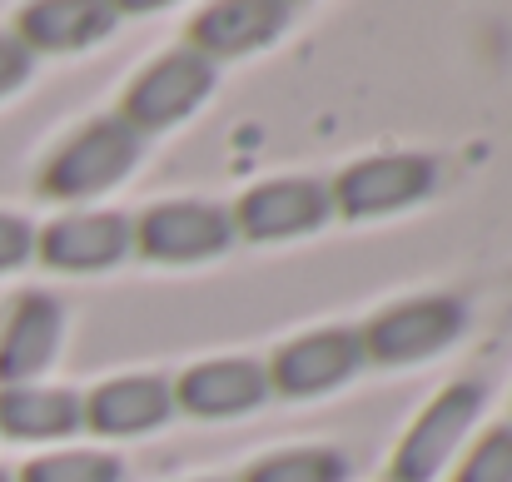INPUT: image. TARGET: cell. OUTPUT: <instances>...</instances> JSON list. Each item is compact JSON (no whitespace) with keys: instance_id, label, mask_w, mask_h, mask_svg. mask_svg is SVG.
Listing matches in <instances>:
<instances>
[{"instance_id":"1","label":"cell","mask_w":512,"mask_h":482,"mask_svg":"<svg viewBox=\"0 0 512 482\" xmlns=\"http://www.w3.org/2000/svg\"><path fill=\"white\" fill-rule=\"evenodd\" d=\"M135 160H140V135L125 120H95L45 164V194H55V199L100 194V189L120 184L135 169Z\"/></svg>"},{"instance_id":"2","label":"cell","mask_w":512,"mask_h":482,"mask_svg":"<svg viewBox=\"0 0 512 482\" xmlns=\"http://www.w3.org/2000/svg\"><path fill=\"white\" fill-rule=\"evenodd\" d=\"M214 85V65L199 50H174L165 60H155L125 95V125L140 130H165L174 120H184Z\"/></svg>"},{"instance_id":"3","label":"cell","mask_w":512,"mask_h":482,"mask_svg":"<svg viewBox=\"0 0 512 482\" xmlns=\"http://www.w3.org/2000/svg\"><path fill=\"white\" fill-rule=\"evenodd\" d=\"M463 323L468 319H463L458 299H408V304L378 314L358 343L378 363H418L428 353H443L463 333Z\"/></svg>"},{"instance_id":"4","label":"cell","mask_w":512,"mask_h":482,"mask_svg":"<svg viewBox=\"0 0 512 482\" xmlns=\"http://www.w3.org/2000/svg\"><path fill=\"white\" fill-rule=\"evenodd\" d=\"M135 244H140V254H150L160 264L214 259L234 244V219L214 204H160L140 219Z\"/></svg>"},{"instance_id":"5","label":"cell","mask_w":512,"mask_h":482,"mask_svg":"<svg viewBox=\"0 0 512 482\" xmlns=\"http://www.w3.org/2000/svg\"><path fill=\"white\" fill-rule=\"evenodd\" d=\"M478 408H483V388H478V383L448 388V393L418 418V428L403 438L398 463H393V482H428L433 478V473L448 463V453L463 443V433H468V423L478 418Z\"/></svg>"},{"instance_id":"6","label":"cell","mask_w":512,"mask_h":482,"mask_svg":"<svg viewBox=\"0 0 512 482\" xmlns=\"http://www.w3.org/2000/svg\"><path fill=\"white\" fill-rule=\"evenodd\" d=\"M358 363H363L358 333L324 328V333H309V338L284 343L279 358H274V368H269V383H279V393H289V398H304V393H324V388L343 383Z\"/></svg>"},{"instance_id":"7","label":"cell","mask_w":512,"mask_h":482,"mask_svg":"<svg viewBox=\"0 0 512 482\" xmlns=\"http://www.w3.org/2000/svg\"><path fill=\"white\" fill-rule=\"evenodd\" d=\"M433 189V164L423 155H383V160L353 164L339 179V209L343 214H388Z\"/></svg>"},{"instance_id":"8","label":"cell","mask_w":512,"mask_h":482,"mask_svg":"<svg viewBox=\"0 0 512 482\" xmlns=\"http://www.w3.org/2000/svg\"><path fill=\"white\" fill-rule=\"evenodd\" d=\"M60 328H65V309L50 294H20L0 328V383L5 388L30 383L55 358Z\"/></svg>"},{"instance_id":"9","label":"cell","mask_w":512,"mask_h":482,"mask_svg":"<svg viewBox=\"0 0 512 482\" xmlns=\"http://www.w3.org/2000/svg\"><path fill=\"white\" fill-rule=\"evenodd\" d=\"M329 219V194L324 184L309 179H274L244 194L239 224L249 239H284V234H309Z\"/></svg>"},{"instance_id":"10","label":"cell","mask_w":512,"mask_h":482,"mask_svg":"<svg viewBox=\"0 0 512 482\" xmlns=\"http://www.w3.org/2000/svg\"><path fill=\"white\" fill-rule=\"evenodd\" d=\"M135 244L130 219L120 214H75V219H55L40 234V254L55 269L85 274V269H110L125 259V249Z\"/></svg>"},{"instance_id":"11","label":"cell","mask_w":512,"mask_h":482,"mask_svg":"<svg viewBox=\"0 0 512 482\" xmlns=\"http://www.w3.org/2000/svg\"><path fill=\"white\" fill-rule=\"evenodd\" d=\"M269 393V373L249 358H214V363H199L179 378L174 398L179 408L199 413V418H229V413H249L259 408Z\"/></svg>"},{"instance_id":"12","label":"cell","mask_w":512,"mask_h":482,"mask_svg":"<svg viewBox=\"0 0 512 482\" xmlns=\"http://www.w3.org/2000/svg\"><path fill=\"white\" fill-rule=\"evenodd\" d=\"M170 408L174 393L165 378H115L90 393L85 423L100 433H140V428H160L170 418Z\"/></svg>"},{"instance_id":"13","label":"cell","mask_w":512,"mask_h":482,"mask_svg":"<svg viewBox=\"0 0 512 482\" xmlns=\"http://www.w3.org/2000/svg\"><path fill=\"white\" fill-rule=\"evenodd\" d=\"M115 30V5H85V0H45L20 10V40L25 50H75Z\"/></svg>"},{"instance_id":"14","label":"cell","mask_w":512,"mask_h":482,"mask_svg":"<svg viewBox=\"0 0 512 482\" xmlns=\"http://www.w3.org/2000/svg\"><path fill=\"white\" fill-rule=\"evenodd\" d=\"M85 423V403L65 388H0V433L10 438H65Z\"/></svg>"},{"instance_id":"15","label":"cell","mask_w":512,"mask_h":482,"mask_svg":"<svg viewBox=\"0 0 512 482\" xmlns=\"http://www.w3.org/2000/svg\"><path fill=\"white\" fill-rule=\"evenodd\" d=\"M289 20V5H259V0H234V5H209L194 20V40L209 55H239L249 45H264L279 25Z\"/></svg>"},{"instance_id":"16","label":"cell","mask_w":512,"mask_h":482,"mask_svg":"<svg viewBox=\"0 0 512 482\" xmlns=\"http://www.w3.org/2000/svg\"><path fill=\"white\" fill-rule=\"evenodd\" d=\"M348 478V458L329 448H299V453H274L264 463L249 468L244 482H343Z\"/></svg>"},{"instance_id":"17","label":"cell","mask_w":512,"mask_h":482,"mask_svg":"<svg viewBox=\"0 0 512 482\" xmlns=\"http://www.w3.org/2000/svg\"><path fill=\"white\" fill-rule=\"evenodd\" d=\"M20 482H120V463L100 453H50L35 458Z\"/></svg>"},{"instance_id":"18","label":"cell","mask_w":512,"mask_h":482,"mask_svg":"<svg viewBox=\"0 0 512 482\" xmlns=\"http://www.w3.org/2000/svg\"><path fill=\"white\" fill-rule=\"evenodd\" d=\"M458 482H512V428H493L463 463Z\"/></svg>"},{"instance_id":"19","label":"cell","mask_w":512,"mask_h":482,"mask_svg":"<svg viewBox=\"0 0 512 482\" xmlns=\"http://www.w3.org/2000/svg\"><path fill=\"white\" fill-rule=\"evenodd\" d=\"M30 249H35L30 224H25V219H15V214H0V274H5V269H15V264H25V259H30Z\"/></svg>"},{"instance_id":"20","label":"cell","mask_w":512,"mask_h":482,"mask_svg":"<svg viewBox=\"0 0 512 482\" xmlns=\"http://www.w3.org/2000/svg\"><path fill=\"white\" fill-rule=\"evenodd\" d=\"M30 75V50L20 35H0V95H10Z\"/></svg>"},{"instance_id":"21","label":"cell","mask_w":512,"mask_h":482,"mask_svg":"<svg viewBox=\"0 0 512 482\" xmlns=\"http://www.w3.org/2000/svg\"><path fill=\"white\" fill-rule=\"evenodd\" d=\"M0 482H10V478H5V473H0Z\"/></svg>"}]
</instances>
